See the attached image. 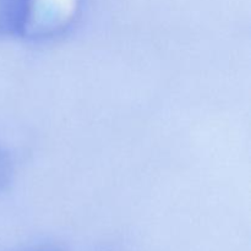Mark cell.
Instances as JSON below:
<instances>
[{
    "mask_svg": "<svg viewBox=\"0 0 251 251\" xmlns=\"http://www.w3.org/2000/svg\"><path fill=\"white\" fill-rule=\"evenodd\" d=\"M32 251H56V250H50V249H37V250H32Z\"/></svg>",
    "mask_w": 251,
    "mask_h": 251,
    "instance_id": "2",
    "label": "cell"
},
{
    "mask_svg": "<svg viewBox=\"0 0 251 251\" xmlns=\"http://www.w3.org/2000/svg\"><path fill=\"white\" fill-rule=\"evenodd\" d=\"M77 14V0H22L17 36L44 41L65 33Z\"/></svg>",
    "mask_w": 251,
    "mask_h": 251,
    "instance_id": "1",
    "label": "cell"
}]
</instances>
